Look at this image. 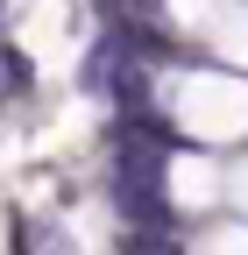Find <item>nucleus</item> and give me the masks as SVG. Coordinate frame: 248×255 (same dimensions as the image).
<instances>
[{"mask_svg": "<svg viewBox=\"0 0 248 255\" xmlns=\"http://www.w3.org/2000/svg\"><path fill=\"white\" fill-rule=\"evenodd\" d=\"M170 121L199 142H234L248 135V78L234 71H184L170 92Z\"/></svg>", "mask_w": 248, "mask_h": 255, "instance_id": "nucleus-1", "label": "nucleus"}, {"mask_svg": "<svg viewBox=\"0 0 248 255\" xmlns=\"http://www.w3.org/2000/svg\"><path fill=\"white\" fill-rule=\"evenodd\" d=\"M28 92H36V57H28L21 43H7V36H0V114H7V107H21Z\"/></svg>", "mask_w": 248, "mask_h": 255, "instance_id": "nucleus-2", "label": "nucleus"}]
</instances>
